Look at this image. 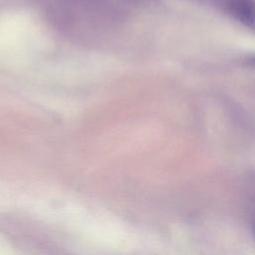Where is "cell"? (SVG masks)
<instances>
[{
	"label": "cell",
	"mask_w": 255,
	"mask_h": 255,
	"mask_svg": "<svg viewBox=\"0 0 255 255\" xmlns=\"http://www.w3.org/2000/svg\"><path fill=\"white\" fill-rule=\"evenodd\" d=\"M227 7L229 13L235 20L255 32L254 0H229Z\"/></svg>",
	"instance_id": "6da1fadb"
},
{
	"label": "cell",
	"mask_w": 255,
	"mask_h": 255,
	"mask_svg": "<svg viewBox=\"0 0 255 255\" xmlns=\"http://www.w3.org/2000/svg\"><path fill=\"white\" fill-rule=\"evenodd\" d=\"M252 237H253V240H254V243H255V222L252 225Z\"/></svg>",
	"instance_id": "7a4b0ae2"
}]
</instances>
